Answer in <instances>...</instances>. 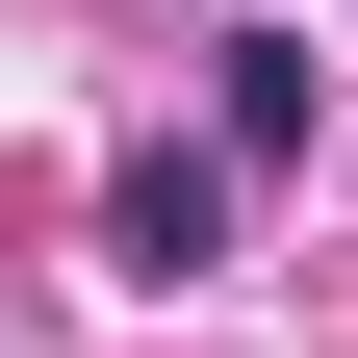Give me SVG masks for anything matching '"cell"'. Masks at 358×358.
Wrapping results in <instances>:
<instances>
[{"label":"cell","instance_id":"6da1fadb","mask_svg":"<svg viewBox=\"0 0 358 358\" xmlns=\"http://www.w3.org/2000/svg\"><path fill=\"white\" fill-rule=\"evenodd\" d=\"M103 282H231V154H128L103 179Z\"/></svg>","mask_w":358,"mask_h":358},{"label":"cell","instance_id":"7a4b0ae2","mask_svg":"<svg viewBox=\"0 0 358 358\" xmlns=\"http://www.w3.org/2000/svg\"><path fill=\"white\" fill-rule=\"evenodd\" d=\"M307 103H333L307 26H231V52H205V154H307Z\"/></svg>","mask_w":358,"mask_h":358}]
</instances>
